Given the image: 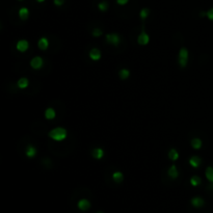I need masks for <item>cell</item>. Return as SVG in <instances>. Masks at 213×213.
<instances>
[{
  "label": "cell",
  "mask_w": 213,
  "mask_h": 213,
  "mask_svg": "<svg viewBox=\"0 0 213 213\" xmlns=\"http://www.w3.org/2000/svg\"><path fill=\"white\" fill-rule=\"evenodd\" d=\"M48 135H49L50 138H52V139L55 140V142H62V140H64V138L67 137L68 132H67V130L64 129V128L57 127V128L52 129V130L49 132V134Z\"/></svg>",
  "instance_id": "cell-1"
},
{
  "label": "cell",
  "mask_w": 213,
  "mask_h": 213,
  "mask_svg": "<svg viewBox=\"0 0 213 213\" xmlns=\"http://www.w3.org/2000/svg\"><path fill=\"white\" fill-rule=\"evenodd\" d=\"M188 62V50L186 48H181L179 51V64L182 68H185Z\"/></svg>",
  "instance_id": "cell-2"
},
{
  "label": "cell",
  "mask_w": 213,
  "mask_h": 213,
  "mask_svg": "<svg viewBox=\"0 0 213 213\" xmlns=\"http://www.w3.org/2000/svg\"><path fill=\"white\" fill-rule=\"evenodd\" d=\"M106 42L110 45L118 46L121 43V38L116 33H109V34H106Z\"/></svg>",
  "instance_id": "cell-3"
},
{
  "label": "cell",
  "mask_w": 213,
  "mask_h": 213,
  "mask_svg": "<svg viewBox=\"0 0 213 213\" xmlns=\"http://www.w3.org/2000/svg\"><path fill=\"white\" fill-rule=\"evenodd\" d=\"M43 64H44V60H43V58L41 56L33 57V58L31 59V62H30L31 68H32V69H34V70L41 69V68L43 67Z\"/></svg>",
  "instance_id": "cell-4"
},
{
  "label": "cell",
  "mask_w": 213,
  "mask_h": 213,
  "mask_svg": "<svg viewBox=\"0 0 213 213\" xmlns=\"http://www.w3.org/2000/svg\"><path fill=\"white\" fill-rule=\"evenodd\" d=\"M29 48V43L26 40H20L17 43V50L20 52H25Z\"/></svg>",
  "instance_id": "cell-5"
},
{
  "label": "cell",
  "mask_w": 213,
  "mask_h": 213,
  "mask_svg": "<svg viewBox=\"0 0 213 213\" xmlns=\"http://www.w3.org/2000/svg\"><path fill=\"white\" fill-rule=\"evenodd\" d=\"M149 42H150V36H148V33L144 32V31H142V33H140L137 38V43L139 45L144 46V45H148Z\"/></svg>",
  "instance_id": "cell-6"
},
{
  "label": "cell",
  "mask_w": 213,
  "mask_h": 213,
  "mask_svg": "<svg viewBox=\"0 0 213 213\" xmlns=\"http://www.w3.org/2000/svg\"><path fill=\"white\" fill-rule=\"evenodd\" d=\"M88 56H90V58L92 60L97 62V60H99L101 58V51L99 49H97V48H92L90 51V53H88Z\"/></svg>",
  "instance_id": "cell-7"
},
{
  "label": "cell",
  "mask_w": 213,
  "mask_h": 213,
  "mask_svg": "<svg viewBox=\"0 0 213 213\" xmlns=\"http://www.w3.org/2000/svg\"><path fill=\"white\" fill-rule=\"evenodd\" d=\"M77 206H78V208L80 209V210L86 211V210H88V209L90 208V201H88V200L82 199V200H80V201L78 202Z\"/></svg>",
  "instance_id": "cell-8"
},
{
  "label": "cell",
  "mask_w": 213,
  "mask_h": 213,
  "mask_svg": "<svg viewBox=\"0 0 213 213\" xmlns=\"http://www.w3.org/2000/svg\"><path fill=\"white\" fill-rule=\"evenodd\" d=\"M190 203H191L192 206L195 207V208H201V207H203L204 205H205V201L200 197H195V198H193V199H191Z\"/></svg>",
  "instance_id": "cell-9"
},
{
  "label": "cell",
  "mask_w": 213,
  "mask_h": 213,
  "mask_svg": "<svg viewBox=\"0 0 213 213\" xmlns=\"http://www.w3.org/2000/svg\"><path fill=\"white\" fill-rule=\"evenodd\" d=\"M167 174H168V177L172 178V179H177L179 177V170H178L177 166L175 164H173V165L168 168Z\"/></svg>",
  "instance_id": "cell-10"
},
{
  "label": "cell",
  "mask_w": 213,
  "mask_h": 213,
  "mask_svg": "<svg viewBox=\"0 0 213 213\" xmlns=\"http://www.w3.org/2000/svg\"><path fill=\"white\" fill-rule=\"evenodd\" d=\"M92 155L95 159H102L104 157V150L101 148H95L92 151Z\"/></svg>",
  "instance_id": "cell-11"
},
{
  "label": "cell",
  "mask_w": 213,
  "mask_h": 213,
  "mask_svg": "<svg viewBox=\"0 0 213 213\" xmlns=\"http://www.w3.org/2000/svg\"><path fill=\"white\" fill-rule=\"evenodd\" d=\"M202 163V159L200 158L199 156H192L191 158L189 159V164L192 166L193 168H197L201 165Z\"/></svg>",
  "instance_id": "cell-12"
},
{
  "label": "cell",
  "mask_w": 213,
  "mask_h": 213,
  "mask_svg": "<svg viewBox=\"0 0 213 213\" xmlns=\"http://www.w3.org/2000/svg\"><path fill=\"white\" fill-rule=\"evenodd\" d=\"M19 17H20V19L23 20V21L28 19V17H29L28 8H27V7H21L19 10Z\"/></svg>",
  "instance_id": "cell-13"
},
{
  "label": "cell",
  "mask_w": 213,
  "mask_h": 213,
  "mask_svg": "<svg viewBox=\"0 0 213 213\" xmlns=\"http://www.w3.org/2000/svg\"><path fill=\"white\" fill-rule=\"evenodd\" d=\"M38 46L41 50H47L49 46V41L47 40V38H41L38 42Z\"/></svg>",
  "instance_id": "cell-14"
},
{
  "label": "cell",
  "mask_w": 213,
  "mask_h": 213,
  "mask_svg": "<svg viewBox=\"0 0 213 213\" xmlns=\"http://www.w3.org/2000/svg\"><path fill=\"white\" fill-rule=\"evenodd\" d=\"M36 155V149L33 147V146L29 144L26 149V156L28 157V158H33Z\"/></svg>",
  "instance_id": "cell-15"
},
{
  "label": "cell",
  "mask_w": 213,
  "mask_h": 213,
  "mask_svg": "<svg viewBox=\"0 0 213 213\" xmlns=\"http://www.w3.org/2000/svg\"><path fill=\"white\" fill-rule=\"evenodd\" d=\"M56 116V112L53 108H47L45 111V118L47 120H53Z\"/></svg>",
  "instance_id": "cell-16"
},
{
  "label": "cell",
  "mask_w": 213,
  "mask_h": 213,
  "mask_svg": "<svg viewBox=\"0 0 213 213\" xmlns=\"http://www.w3.org/2000/svg\"><path fill=\"white\" fill-rule=\"evenodd\" d=\"M112 179H114V182L121 183L122 181H123V179H124L123 173H121V172H114V173L112 174Z\"/></svg>",
  "instance_id": "cell-17"
},
{
  "label": "cell",
  "mask_w": 213,
  "mask_h": 213,
  "mask_svg": "<svg viewBox=\"0 0 213 213\" xmlns=\"http://www.w3.org/2000/svg\"><path fill=\"white\" fill-rule=\"evenodd\" d=\"M168 158L170 159L172 161H176L178 158H179V153L176 149H170V152H168Z\"/></svg>",
  "instance_id": "cell-18"
},
{
  "label": "cell",
  "mask_w": 213,
  "mask_h": 213,
  "mask_svg": "<svg viewBox=\"0 0 213 213\" xmlns=\"http://www.w3.org/2000/svg\"><path fill=\"white\" fill-rule=\"evenodd\" d=\"M28 83H29V81H28V79L27 78H20L19 79V81L17 82V84H18V86H19L20 88H26L27 86H28Z\"/></svg>",
  "instance_id": "cell-19"
},
{
  "label": "cell",
  "mask_w": 213,
  "mask_h": 213,
  "mask_svg": "<svg viewBox=\"0 0 213 213\" xmlns=\"http://www.w3.org/2000/svg\"><path fill=\"white\" fill-rule=\"evenodd\" d=\"M191 146L194 150H199L202 148V140L200 138H193L191 140Z\"/></svg>",
  "instance_id": "cell-20"
},
{
  "label": "cell",
  "mask_w": 213,
  "mask_h": 213,
  "mask_svg": "<svg viewBox=\"0 0 213 213\" xmlns=\"http://www.w3.org/2000/svg\"><path fill=\"white\" fill-rule=\"evenodd\" d=\"M205 175H206V178L208 179V181L213 183V167L208 166V167L206 168V173H205Z\"/></svg>",
  "instance_id": "cell-21"
},
{
  "label": "cell",
  "mask_w": 213,
  "mask_h": 213,
  "mask_svg": "<svg viewBox=\"0 0 213 213\" xmlns=\"http://www.w3.org/2000/svg\"><path fill=\"white\" fill-rule=\"evenodd\" d=\"M118 76H120V78L123 79V80H125V79H127L129 76H130V72H129V70L127 69H122L121 71H120V73H118Z\"/></svg>",
  "instance_id": "cell-22"
},
{
  "label": "cell",
  "mask_w": 213,
  "mask_h": 213,
  "mask_svg": "<svg viewBox=\"0 0 213 213\" xmlns=\"http://www.w3.org/2000/svg\"><path fill=\"white\" fill-rule=\"evenodd\" d=\"M202 183V180L201 178L198 177V176H193V177H191V179H190V184L192 185V186H199L200 184Z\"/></svg>",
  "instance_id": "cell-23"
},
{
  "label": "cell",
  "mask_w": 213,
  "mask_h": 213,
  "mask_svg": "<svg viewBox=\"0 0 213 213\" xmlns=\"http://www.w3.org/2000/svg\"><path fill=\"white\" fill-rule=\"evenodd\" d=\"M108 2L107 1H102V2H100L99 4H98V8H99L101 12H106L107 10H108Z\"/></svg>",
  "instance_id": "cell-24"
},
{
  "label": "cell",
  "mask_w": 213,
  "mask_h": 213,
  "mask_svg": "<svg viewBox=\"0 0 213 213\" xmlns=\"http://www.w3.org/2000/svg\"><path fill=\"white\" fill-rule=\"evenodd\" d=\"M149 15H150L149 8H142V10L139 12V17H140V19H142V20L147 19Z\"/></svg>",
  "instance_id": "cell-25"
},
{
  "label": "cell",
  "mask_w": 213,
  "mask_h": 213,
  "mask_svg": "<svg viewBox=\"0 0 213 213\" xmlns=\"http://www.w3.org/2000/svg\"><path fill=\"white\" fill-rule=\"evenodd\" d=\"M92 36L97 38V36H100L102 34V30L99 28H96V29H94V31H92Z\"/></svg>",
  "instance_id": "cell-26"
},
{
  "label": "cell",
  "mask_w": 213,
  "mask_h": 213,
  "mask_svg": "<svg viewBox=\"0 0 213 213\" xmlns=\"http://www.w3.org/2000/svg\"><path fill=\"white\" fill-rule=\"evenodd\" d=\"M206 16L208 17L209 20L213 21V7H212V8H210V10H209L208 12L206 13Z\"/></svg>",
  "instance_id": "cell-27"
},
{
  "label": "cell",
  "mask_w": 213,
  "mask_h": 213,
  "mask_svg": "<svg viewBox=\"0 0 213 213\" xmlns=\"http://www.w3.org/2000/svg\"><path fill=\"white\" fill-rule=\"evenodd\" d=\"M53 2L56 6H62L64 3V0H53Z\"/></svg>",
  "instance_id": "cell-28"
},
{
  "label": "cell",
  "mask_w": 213,
  "mask_h": 213,
  "mask_svg": "<svg viewBox=\"0 0 213 213\" xmlns=\"http://www.w3.org/2000/svg\"><path fill=\"white\" fill-rule=\"evenodd\" d=\"M129 2V0H116V3L120 5H125Z\"/></svg>",
  "instance_id": "cell-29"
},
{
  "label": "cell",
  "mask_w": 213,
  "mask_h": 213,
  "mask_svg": "<svg viewBox=\"0 0 213 213\" xmlns=\"http://www.w3.org/2000/svg\"><path fill=\"white\" fill-rule=\"evenodd\" d=\"M36 2H39V3H42V2H44V1H45V0H36Z\"/></svg>",
  "instance_id": "cell-30"
},
{
  "label": "cell",
  "mask_w": 213,
  "mask_h": 213,
  "mask_svg": "<svg viewBox=\"0 0 213 213\" xmlns=\"http://www.w3.org/2000/svg\"><path fill=\"white\" fill-rule=\"evenodd\" d=\"M97 213H103V212H102V211H98Z\"/></svg>",
  "instance_id": "cell-31"
},
{
  "label": "cell",
  "mask_w": 213,
  "mask_h": 213,
  "mask_svg": "<svg viewBox=\"0 0 213 213\" xmlns=\"http://www.w3.org/2000/svg\"><path fill=\"white\" fill-rule=\"evenodd\" d=\"M19 1H22V0H19Z\"/></svg>",
  "instance_id": "cell-32"
}]
</instances>
